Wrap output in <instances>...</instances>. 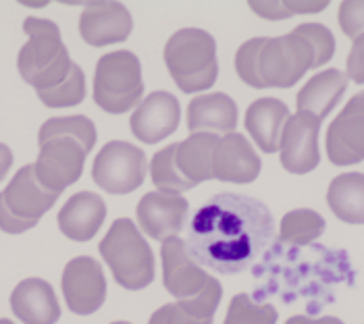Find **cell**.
Instances as JSON below:
<instances>
[{"instance_id": "6da1fadb", "label": "cell", "mask_w": 364, "mask_h": 324, "mask_svg": "<svg viewBox=\"0 0 364 324\" xmlns=\"http://www.w3.org/2000/svg\"><path fill=\"white\" fill-rule=\"evenodd\" d=\"M275 237L267 204L242 193H217L198 208L186 229V249L200 266L219 274L244 272Z\"/></svg>"}, {"instance_id": "7a4b0ae2", "label": "cell", "mask_w": 364, "mask_h": 324, "mask_svg": "<svg viewBox=\"0 0 364 324\" xmlns=\"http://www.w3.org/2000/svg\"><path fill=\"white\" fill-rule=\"evenodd\" d=\"M336 53L331 29L321 23H302L279 38H252L235 54V71L240 80L254 90H287L323 67Z\"/></svg>"}, {"instance_id": "3957f363", "label": "cell", "mask_w": 364, "mask_h": 324, "mask_svg": "<svg viewBox=\"0 0 364 324\" xmlns=\"http://www.w3.org/2000/svg\"><path fill=\"white\" fill-rule=\"evenodd\" d=\"M96 139V127L85 114L48 119L38 134L40 154L33 162L38 183L60 195L82 177Z\"/></svg>"}, {"instance_id": "277c9868", "label": "cell", "mask_w": 364, "mask_h": 324, "mask_svg": "<svg viewBox=\"0 0 364 324\" xmlns=\"http://www.w3.org/2000/svg\"><path fill=\"white\" fill-rule=\"evenodd\" d=\"M23 31L28 33V42L17 56V69L23 81L40 92L67 80L73 60L55 21L28 17L23 21Z\"/></svg>"}, {"instance_id": "5b68a950", "label": "cell", "mask_w": 364, "mask_h": 324, "mask_svg": "<svg viewBox=\"0 0 364 324\" xmlns=\"http://www.w3.org/2000/svg\"><path fill=\"white\" fill-rule=\"evenodd\" d=\"M165 65L183 94L208 90L219 75L217 42L204 29L183 27L168 38Z\"/></svg>"}, {"instance_id": "8992f818", "label": "cell", "mask_w": 364, "mask_h": 324, "mask_svg": "<svg viewBox=\"0 0 364 324\" xmlns=\"http://www.w3.org/2000/svg\"><path fill=\"white\" fill-rule=\"evenodd\" d=\"M112 279L127 291L146 289L154 281V254L129 218H117L98 245Z\"/></svg>"}, {"instance_id": "52a82bcc", "label": "cell", "mask_w": 364, "mask_h": 324, "mask_svg": "<svg viewBox=\"0 0 364 324\" xmlns=\"http://www.w3.org/2000/svg\"><path fill=\"white\" fill-rule=\"evenodd\" d=\"M144 98L140 58L129 50L100 56L94 71V102L111 114L140 107Z\"/></svg>"}, {"instance_id": "ba28073f", "label": "cell", "mask_w": 364, "mask_h": 324, "mask_svg": "<svg viewBox=\"0 0 364 324\" xmlns=\"http://www.w3.org/2000/svg\"><path fill=\"white\" fill-rule=\"evenodd\" d=\"M161 260H163V285L177 301H192V299H210L221 301L223 287L221 283L210 276L188 254L186 243L179 237H171L161 245Z\"/></svg>"}, {"instance_id": "9c48e42d", "label": "cell", "mask_w": 364, "mask_h": 324, "mask_svg": "<svg viewBox=\"0 0 364 324\" xmlns=\"http://www.w3.org/2000/svg\"><path fill=\"white\" fill-rule=\"evenodd\" d=\"M148 173L144 150L129 141H109L96 154L92 164V179L109 193L123 195L141 188Z\"/></svg>"}, {"instance_id": "30bf717a", "label": "cell", "mask_w": 364, "mask_h": 324, "mask_svg": "<svg viewBox=\"0 0 364 324\" xmlns=\"http://www.w3.org/2000/svg\"><path fill=\"white\" fill-rule=\"evenodd\" d=\"M60 287L67 308L77 316L98 312L107 299L105 270L90 256H77L65 266Z\"/></svg>"}, {"instance_id": "8fae6325", "label": "cell", "mask_w": 364, "mask_h": 324, "mask_svg": "<svg viewBox=\"0 0 364 324\" xmlns=\"http://www.w3.org/2000/svg\"><path fill=\"white\" fill-rule=\"evenodd\" d=\"M325 146L329 161L336 166H350L364 161V92L352 96L331 121Z\"/></svg>"}, {"instance_id": "7c38bea8", "label": "cell", "mask_w": 364, "mask_h": 324, "mask_svg": "<svg viewBox=\"0 0 364 324\" xmlns=\"http://www.w3.org/2000/svg\"><path fill=\"white\" fill-rule=\"evenodd\" d=\"M321 123L309 112H296L287 119L281 135V166L294 175H306L321 162L318 131Z\"/></svg>"}, {"instance_id": "4fadbf2b", "label": "cell", "mask_w": 364, "mask_h": 324, "mask_svg": "<svg viewBox=\"0 0 364 324\" xmlns=\"http://www.w3.org/2000/svg\"><path fill=\"white\" fill-rule=\"evenodd\" d=\"M188 212L190 202L183 195H165L159 191L146 193L136 208L141 231L156 242L177 237L188 220Z\"/></svg>"}, {"instance_id": "5bb4252c", "label": "cell", "mask_w": 364, "mask_h": 324, "mask_svg": "<svg viewBox=\"0 0 364 324\" xmlns=\"http://www.w3.org/2000/svg\"><path fill=\"white\" fill-rule=\"evenodd\" d=\"M134 29L132 13L121 2H87L80 17V33L90 46L119 44Z\"/></svg>"}, {"instance_id": "9a60e30c", "label": "cell", "mask_w": 364, "mask_h": 324, "mask_svg": "<svg viewBox=\"0 0 364 324\" xmlns=\"http://www.w3.org/2000/svg\"><path fill=\"white\" fill-rule=\"evenodd\" d=\"M181 121L179 100L168 92H152L140 102L129 119L132 134L144 144H159L173 135Z\"/></svg>"}, {"instance_id": "2e32d148", "label": "cell", "mask_w": 364, "mask_h": 324, "mask_svg": "<svg viewBox=\"0 0 364 324\" xmlns=\"http://www.w3.org/2000/svg\"><path fill=\"white\" fill-rule=\"evenodd\" d=\"M0 195L11 215L31 225H38V220L46 215L58 200V193H53L38 183L33 164L21 166Z\"/></svg>"}, {"instance_id": "e0dca14e", "label": "cell", "mask_w": 364, "mask_h": 324, "mask_svg": "<svg viewBox=\"0 0 364 324\" xmlns=\"http://www.w3.org/2000/svg\"><path fill=\"white\" fill-rule=\"evenodd\" d=\"M262 162L254 152L250 141L242 134H227L219 137L215 156H213V175L225 183L246 185L260 175Z\"/></svg>"}, {"instance_id": "ac0fdd59", "label": "cell", "mask_w": 364, "mask_h": 324, "mask_svg": "<svg viewBox=\"0 0 364 324\" xmlns=\"http://www.w3.org/2000/svg\"><path fill=\"white\" fill-rule=\"evenodd\" d=\"M107 218V204L98 193L80 191L67 200L56 216L58 229L71 242H90Z\"/></svg>"}, {"instance_id": "d6986e66", "label": "cell", "mask_w": 364, "mask_h": 324, "mask_svg": "<svg viewBox=\"0 0 364 324\" xmlns=\"http://www.w3.org/2000/svg\"><path fill=\"white\" fill-rule=\"evenodd\" d=\"M11 310L23 324H56L60 303L55 289L44 279H26L11 293Z\"/></svg>"}, {"instance_id": "ffe728a7", "label": "cell", "mask_w": 364, "mask_h": 324, "mask_svg": "<svg viewBox=\"0 0 364 324\" xmlns=\"http://www.w3.org/2000/svg\"><path fill=\"white\" fill-rule=\"evenodd\" d=\"M237 125V107L223 92L202 94L188 104L190 134H233Z\"/></svg>"}, {"instance_id": "44dd1931", "label": "cell", "mask_w": 364, "mask_h": 324, "mask_svg": "<svg viewBox=\"0 0 364 324\" xmlns=\"http://www.w3.org/2000/svg\"><path fill=\"white\" fill-rule=\"evenodd\" d=\"M289 119V108L277 98L254 100L246 110V129L264 154L281 150L283 127Z\"/></svg>"}, {"instance_id": "7402d4cb", "label": "cell", "mask_w": 364, "mask_h": 324, "mask_svg": "<svg viewBox=\"0 0 364 324\" xmlns=\"http://www.w3.org/2000/svg\"><path fill=\"white\" fill-rule=\"evenodd\" d=\"M348 87V75L339 69H327L306 81L296 98L298 112H309L323 121L339 104Z\"/></svg>"}, {"instance_id": "603a6c76", "label": "cell", "mask_w": 364, "mask_h": 324, "mask_svg": "<svg viewBox=\"0 0 364 324\" xmlns=\"http://www.w3.org/2000/svg\"><path fill=\"white\" fill-rule=\"evenodd\" d=\"M217 144L219 135L215 134H192L188 139L175 144V164L194 188L208 179H215L213 156Z\"/></svg>"}, {"instance_id": "cb8c5ba5", "label": "cell", "mask_w": 364, "mask_h": 324, "mask_svg": "<svg viewBox=\"0 0 364 324\" xmlns=\"http://www.w3.org/2000/svg\"><path fill=\"white\" fill-rule=\"evenodd\" d=\"M327 204L331 212L348 225H364V175L343 173L327 189Z\"/></svg>"}, {"instance_id": "d4e9b609", "label": "cell", "mask_w": 364, "mask_h": 324, "mask_svg": "<svg viewBox=\"0 0 364 324\" xmlns=\"http://www.w3.org/2000/svg\"><path fill=\"white\" fill-rule=\"evenodd\" d=\"M219 303L210 299L165 303L150 316L148 324H213Z\"/></svg>"}, {"instance_id": "484cf974", "label": "cell", "mask_w": 364, "mask_h": 324, "mask_svg": "<svg viewBox=\"0 0 364 324\" xmlns=\"http://www.w3.org/2000/svg\"><path fill=\"white\" fill-rule=\"evenodd\" d=\"M323 233H325V218L309 208L291 210L281 220V242L291 243V245H310Z\"/></svg>"}, {"instance_id": "4316f807", "label": "cell", "mask_w": 364, "mask_h": 324, "mask_svg": "<svg viewBox=\"0 0 364 324\" xmlns=\"http://www.w3.org/2000/svg\"><path fill=\"white\" fill-rule=\"evenodd\" d=\"M150 175L156 191L165 195H181L183 191L194 189V185L179 173L175 164V144L154 154L150 162Z\"/></svg>"}, {"instance_id": "83f0119b", "label": "cell", "mask_w": 364, "mask_h": 324, "mask_svg": "<svg viewBox=\"0 0 364 324\" xmlns=\"http://www.w3.org/2000/svg\"><path fill=\"white\" fill-rule=\"evenodd\" d=\"M42 104L48 108H69L82 104L85 98V75L84 69L73 63L67 80L60 81L58 85L50 90H40L36 92Z\"/></svg>"}, {"instance_id": "f1b7e54d", "label": "cell", "mask_w": 364, "mask_h": 324, "mask_svg": "<svg viewBox=\"0 0 364 324\" xmlns=\"http://www.w3.org/2000/svg\"><path fill=\"white\" fill-rule=\"evenodd\" d=\"M223 324H277V310L271 303H256L250 296L240 293L231 299Z\"/></svg>"}, {"instance_id": "f546056e", "label": "cell", "mask_w": 364, "mask_h": 324, "mask_svg": "<svg viewBox=\"0 0 364 324\" xmlns=\"http://www.w3.org/2000/svg\"><path fill=\"white\" fill-rule=\"evenodd\" d=\"M256 15L269 21H281L289 19L291 15L298 13H318L329 6V0H287V2H277V0H250L248 2Z\"/></svg>"}, {"instance_id": "4dcf8cb0", "label": "cell", "mask_w": 364, "mask_h": 324, "mask_svg": "<svg viewBox=\"0 0 364 324\" xmlns=\"http://www.w3.org/2000/svg\"><path fill=\"white\" fill-rule=\"evenodd\" d=\"M339 27L341 31L356 40L360 33H364V0H343L339 4Z\"/></svg>"}, {"instance_id": "1f68e13d", "label": "cell", "mask_w": 364, "mask_h": 324, "mask_svg": "<svg viewBox=\"0 0 364 324\" xmlns=\"http://www.w3.org/2000/svg\"><path fill=\"white\" fill-rule=\"evenodd\" d=\"M346 75L356 83H364V33H360L348 54L346 60Z\"/></svg>"}, {"instance_id": "d6a6232c", "label": "cell", "mask_w": 364, "mask_h": 324, "mask_svg": "<svg viewBox=\"0 0 364 324\" xmlns=\"http://www.w3.org/2000/svg\"><path fill=\"white\" fill-rule=\"evenodd\" d=\"M33 227H36V225L26 222V220H21V218L11 215L9 208H6L4 202H2V195H0V229H2L4 233L19 235V233H26L29 229H33Z\"/></svg>"}, {"instance_id": "836d02e7", "label": "cell", "mask_w": 364, "mask_h": 324, "mask_svg": "<svg viewBox=\"0 0 364 324\" xmlns=\"http://www.w3.org/2000/svg\"><path fill=\"white\" fill-rule=\"evenodd\" d=\"M285 324H343L336 316H323V318H309V316H291Z\"/></svg>"}, {"instance_id": "e575fe53", "label": "cell", "mask_w": 364, "mask_h": 324, "mask_svg": "<svg viewBox=\"0 0 364 324\" xmlns=\"http://www.w3.org/2000/svg\"><path fill=\"white\" fill-rule=\"evenodd\" d=\"M11 164H13V152H11V148L4 146V144H0V181L11 171Z\"/></svg>"}, {"instance_id": "d590c367", "label": "cell", "mask_w": 364, "mask_h": 324, "mask_svg": "<svg viewBox=\"0 0 364 324\" xmlns=\"http://www.w3.org/2000/svg\"><path fill=\"white\" fill-rule=\"evenodd\" d=\"M0 324H15L13 320H9V318H0Z\"/></svg>"}, {"instance_id": "8d00e7d4", "label": "cell", "mask_w": 364, "mask_h": 324, "mask_svg": "<svg viewBox=\"0 0 364 324\" xmlns=\"http://www.w3.org/2000/svg\"><path fill=\"white\" fill-rule=\"evenodd\" d=\"M111 324H132V323H125V320H117V323H111Z\"/></svg>"}]
</instances>
